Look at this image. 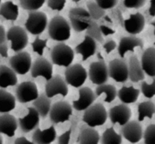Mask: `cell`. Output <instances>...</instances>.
Instances as JSON below:
<instances>
[{
  "label": "cell",
  "instance_id": "1",
  "mask_svg": "<svg viewBox=\"0 0 155 144\" xmlns=\"http://www.w3.org/2000/svg\"><path fill=\"white\" fill-rule=\"evenodd\" d=\"M48 34L54 41L63 43L71 36V26L65 18L59 15L53 17L48 24Z\"/></svg>",
  "mask_w": 155,
  "mask_h": 144
},
{
  "label": "cell",
  "instance_id": "2",
  "mask_svg": "<svg viewBox=\"0 0 155 144\" xmlns=\"http://www.w3.org/2000/svg\"><path fill=\"white\" fill-rule=\"evenodd\" d=\"M107 117L108 114L104 105H102V103L97 102L93 104L87 110L84 111L82 121L89 127L94 128L105 124Z\"/></svg>",
  "mask_w": 155,
  "mask_h": 144
},
{
  "label": "cell",
  "instance_id": "3",
  "mask_svg": "<svg viewBox=\"0 0 155 144\" xmlns=\"http://www.w3.org/2000/svg\"><path fill=\"white\" fill-rule=\"evenodd\" d=\"M50 57L55 65L68 68L73 62L74 54L69 46L64 43H59L51 49Z\"/></svg>",
  "mask_w": 155,
  "mask_h": 144
},
{
  "label": "cell",
  "instance_id": "4",
  "mask_svg": "<svg viewBox=\"0 0 155 144\" xmlns=\"http://www.w3.org/2000/svg\"><path fill=\"white\" fill-rule=\"evenodd\" d=\"M70 24L75 32H82L90 27L91 17L88 11L83 8H72L68 13Z\"/></svg>",
  "mask_w": 155,
  "mask_h": 144
},
{
  "label": "cell",
  "instance_id": "5",
  "mask_svg": "<svg viewBox=\"0 0 155 144\" xmlns=\"http://www.w3.org/2000/svg\"><path fill=\"white\" fill-rule=\"evenodd\" d=\"M48 18L45 13L42 11L30 12L25 24V29L32 35H41L47 28Z\"/></svg>",
  "mask_w": 155,
  "mask_h": 144
},
{
  "label": "cell",
  "instance_id": "6",
  "mask_svg": "<svg viewBox=\"0 0 155 144\" xmlns=\"http://www.w3.org/2000/svg\"><path fill=\"white\" fill-rule=\"evenodd\" d=\"M87 76V71L81 64L70 65L65 71V81L66 84L75 88L82 87Z\"/></svg>",
  "mask_w": 155,
  "mask_h": 144
},
{
  "label": "cell",
  "instance_id": "7",
  "mask_svg": "<svg viewBox=\"0 0 155 144\" xmlns=\"http://www.w3.org/2000/svg\"><path fill=\"white\" fill-rule=\"evenodd\" d=\"M7 40L11 42V49L16 53L22 52L28 43L26 30L19 26H13L6 33Z\"/></svg>",
  "mask_w": 155,
  "mask_h": 144
},
{
  "label": "cell",
  "instance_id": "8",
  "mask_svg": "<svg viewBox=\"0 0 155 144\" xmlns=\"http://www.w3.org/2000/svg\"><path fill=\"white\" fill-rule=\"evenodd\" d=\"M71 105L65 101H59L53 104L50 111V119L53 124L64 123L72 115Z\"/></svg>",
  "mask_w": 155,
  "mask_h": 144
},
{
  "label": "cell",
  "instance_id": "9",
  "mask_svg": "<svg viewBox=\"0 0 155 144\" xmlns=\"http://www.w3.org/2000/svg\"><path fill=\"white\" fill-rule=\"evenodd\" d=\"M9 65L16 75H25L31 71L32 59L27 52H21L9 59Z\"/></svg>",
  "mask_w": 155,
  "mask_h": 144
},
{
  "label": "cell",
  "instance_id": "10",
  "mask_svg": "<svg viewBox=\"0 0 155 144\" xmlns=\"http://www.w3.org/2000/svg\"><path fill=\"white\" fill-rule=\"evenodd\" d=\"M109 77L116 82L125 83L129 80V68L123 59H115L109 62Z\"/></svg>",
  "mask_w": 155,
  "mask_h": 144
},
{
  "label": "cell",
  "instance_id": "11",
  "mask_svg": "<svg viewBox=\"0 0 155 144\" xmlns=\"http://www.w3.org/2000/svg\"><path fill=\"white\" fill-rule=\"evenodd\" d=\"M87 75L90 81L95 85L105 84L110 78L108 67L102 61L92 62L89 67Z\"/></svg>",
  "mask_w": 155,
  "mask_h": 144
},
{
  "label": "cell",
  "instance_id": "12",
  "mask_svg": "<svg viewBox=\"0 0 155 144\" xmlns=\"http://www.w3.org/2000/svg\"><path fill=\"white\" fill-rule=\"evenodd\" d=\"M15 95L20 103H28L37 99L39 96L38 89L32 81H25L18 86Z\"/></svg>",
  "mask_w": 155,
  "mask_h": 144
},
{
  "label": "cell",
  "instance_id": "13",
  "mask_svg": "<svg viewBox=\"0 0 155 144\" xmlns=\"http://www.w3.org/2000/svg\"><path fill=\"white\" fill-rule=\"evenodd\" d=\"M68 87L65 80L59 75H55L45 85V94L48 98L61 95L63 97L68 95Z\"/></svg>",
  "mask_w": 155,
  "mask_h": 144
},
{
  "label": "cell",
  "instance_id": "14",
  "mask_svg": "<svg viewBox=\"0 0 155 144\" xmlns=\"http://www.w3.org/2000/svg\"><path fill=\"white\" fill-rule=\"evenodd\" d=\"M31 73L32 78L43 77L48 81L53 78V65L45 58H38L32 64Z\"/></svg>",
  "mask_w": 155,
  "mask_h": 144
},
{
  "label": "cell",
  "instance_id": "15",
  "mask_svg": "<svg viewBox=\"0 0 155 144\" xmlns=\"http://www.w3.org/2000/svg\"><path fill=\"white\" fill-rule=\"evenodd\" d=\"M132 117L130 108L125 104H120L112 107L109 111V118L112 124H119L124 126L127 124Z\"/></svg>",
  "mask_w": 155,
  "mask_h": 144
},
{
  "label": "cell",
  "instance_id": "16",
  "mask_svg": "<svg viewBox=\"0 0 155 144\" xmlns=\"http://www.w3.org/2000/svg\"><path fill=\"white\" fill-rule=\"evenodd\" d=\"M122 136L131 143H137L143 138L142 127L139 121H129L121 129Z\"/></svg>",
  "mask_w": 155,
  "mask_h": 144
},
{
  "label": "cell",
  "instance_id": "17",
  "mask_svg": "<svg viewBox=\"0 0 155 144\" xmlns=\"http://www.w3.org/2000/svg\"><path fill=\"white\" fill-rule=\"evenodd\" d=\"M79 98L77 100L73 101L72 108L76 111H85L89 107L93 105L94 102L97 99L95 93L87 87H81L79 90Z\"/></svg>",
  "mask_w": 155,
  "mask_h": 144
},
{
  "label": "cell",
  "instance_id": "18",
  "mask_svg": "<svg viewBox=\"0 0 155 144\" xmlns=\"http://www.w3.org/2000/svg\"><path fill=\"white\" fill-rule=\"evenodd\" d=\"M26 116L18 119V125L23 133H30L37 128L40 123V115L34 107L28 108Z\"/></svg>",
  "mask_w": 155,
  "mask_h": 144
},
{
  "label": "cell",
  "instance_id": "19",
  "mask_svg": "<svg viewBox=\"0 0 155 144\" xmlns=\"http://www.w3.org/2000/svg\"><path fill=\"white\" fill-rule=\"evenodd\" d=\"M145 26V19L143 14L137 12L130 14L129 18L124 21L123 27L127 33L131 35H137L140 34Z\"/></svg>",
  "mask_w": 155,
  "mask_h": 144
},
{
  "label": "cell",
  "instance_id": "20",
  "mask_svg": "<svg viewBox=\"0 0 155 144\" xmlns=\"http://www.w3.org/2000/svg\"><path fill=\"white\" fill-rule=\"evenodd\" d=\"M136 47L143 49L144 43L142 40L136 37L135 36L125 37L120 40L118 46V53L120 57L124 58L128 52L133 53Z\"/></svg>",
  "mask_w": 155,
  "mask_h": 144
},
{
  "label": "cell",
  "instance_id": "21",
  "mask_svg": "<svg viewBox=\"0 0 155 144\" xmlns=\"http://www.w3.org/2000/svg\"><path fill=\"white\" fill-rule=\"evenodd\" d=\"M141 65L146 75L155 78V47H149L144 50L141 56Z\"/></svg>",
  "mask_w": 155,
  "mask_h": 144
},
{
  "label": "cell",
  "instance_id": "22",
  "mask_svg": "<svg viewBox=\"0 0 155 144\" xmlns=\"http://www.w3.org/2000/svg\"><path fill=\"white\" fill-rule=\"evenodd\" d=\"M76 53L81 56L83 62H85L90 57L93 56L97 52L96 40L89 36H85L84 39L80 44L75 46Z\"/></svg>",
  "mask_w": 155,
  "mask_h": 144
},
{
  "label": "cell",
  "instance_id": "23",
  "mask_svg": "<svg viewBox=\"0 0 155 144\" xmlns=\"http://www.w3.org/2000/svg\"><path fill=\"white\" fill-rule=\"evenodd\" d=\"M56 139V130L54 126L41 130L37 128L32 135V142L35 144H51Z\"/></svg>",
  "mask_w": 155,
  "mask_h": 144
},
{
  "label": "cell",
  "instance_id": "24",
  "mask_svg": "<svg viewBox=\"0 0 155 144\" xmlns=\"http://www.w3.org/2000/svg\"><path fill=\"white\" fill-rule=\"evenodd\" d=\"M18 123L15 117L10 114L0 115V133L12 137L15 134Z\"/></svg>",
  "mask_w": 155,
  "mask_h": 144
},
{
  "label": "cell",
  "instance_id": "25",
  "mask_svg": "<svg viewBox=\"0 0 155 144\" xmlns=\"http://www.w3.org/2000/svg\"><path fill=\"white\" fill-rule=\"evenodd\" d=\"M18 84L17 75L6 65H0V88L14 87Z\"/></svg>",
  "mask_w": 155,
  "mask_h": 144
},
{
  "label": "cell",
  "instance_id": "26",
  "mask_svg": "<svg viewBox=\"0 0 155 144\" xmlns=\"http://www.w3.org/2000/svg\"><path fill=\"white\" fill-rule=\"evenodd\" d=\"M129 78L134 83L144 81V72L141 68V62L138 61L136 56H131L129 59Z\"/></svg>",
  "mask_w": 155,
  "mask_h": 144
},
{
  "label": "cell",
  "instance_id": "27",
  "mask_svg": "<svg viewBox=\"0 0 155 144\" xmlns=\"http://www.w3.org/2000/svg\"><path fill=\"white\" fill-rule=\"evenodd\" d=\"M140 95V90L134 87H123L117 93V96L123 104H132L138 100Z\"/></svg>",
  "mask_w": 155,
  "mask_h": 144
},
{
  "label": "cell",
  "instance_id": "28",
  "mask_svg": "<svg viewBox=\"0 0 155 144\" xmlns=\"http://www.w3.org/2000/svg\"><path fill=\"white\" fill-rule=\"evenodd\" d=\"M33 106L38 112L41 118H46L50 114L51 109V100L46 96L45 93L39 95L37 99L33 102Z\"/></svg>",
  "mask_w": 155,
  "mask_h": 144
},
{
  "label": "cell",
  "instance_id": "29",
  "mask_svg": "<svg viewBox=\"0 0 155 144\" xmlns=\"http://www.w3.org/2000/svg\"><path fill=\"white\" fill-rule=\"evenodd\" d=\"M100 139L99 133L95 129L88 127L80 131L78 142L79 144H98Z\"/></svg>",
  "mask_w": 155,
  "mask_h": 144
},
{
  "label": "cell",
  "instance_id": "30",
  "mask_svg": "<svg viewBox=\"0 0 155 144\" xmlns=\"http://www.w3.org/2000/svg\"><path fill=\"white\" fill-rule=\"evenodd\" d=\"M15 97L5 90H0V113L7 114L15 108Z\"/></svg>",
  "mask_w": 155,
  "mask_h": 144
},
{
  "label": "cell",
  "instance_id": "31",
  "mask_svg": "<svg viewBox=\"0 0 155 144\" xmlns=\"http://www.w3.org/2000/svg\"><path fill=\"white\" fill-rule=\"evenodd\" d=\"M18 14V6L11 1H7L0 5V15L5 20L16 21Z\"/></svg>",
  "mask_w": 155,
  "mask_h": 144
},
{
  "label": "cell",
  "instance_id": "32",
  "mask_svg": "<svg viewBox=\"0 0 155 144\" xmlns=\"http://www.w3.org/2000/svg\"><path fill=\"white\" fill-rule=\"evenodd\" d=\"M138 121H143L145 118L151 119L155 114V104L152 101H144L138 105Z\"/></svg>",
  "mask_w": 155,
  "mask_h": 144
},
{
  "label": "cell",
  "instance_id": "33",
  "mask_svg": "<svg viewBox=\"0 0 155 144\" xmlns=\"http://www.w3.org/2000/svg\"><path fill=\"white\" fill-rule=\"evenodd\" d=\"M106 95V97L104 99V102L107 103H110L113 101L115 100V99L117 96V91H116V87L111 84H103V85L98 86L96 88L95 91V95L96 96H101L103 94Z\"/></svg>",
  "mask_w": 155,
  "mask_h": 144
},
{
  "label": "cell",
  "instance_id": "34",
  "mask_svg": "<svg viewBox=\"0 0 155 144\" xmlns=\"http://www.w3.org/2000/svg\"><path fill=\"white\" fill-rule=\"evenodd\" d=\"M101 144H122L123 137L121 134L116 132L113 127L107 128L101 137Z\"/></svg>",
  "mask_w": 155,
  "mask_h": 144
},
{
  "label": "cell",
  "instance_id": "35",
  "mask_svg": "<svg viewBox=\"0 0 155 144\" xmlns=\"http://www.w3.org/2000/svg\"><path fill=\"white\" fill-rule=\"evenodd\" d=\"M45 3L44 0H21L19 1L20 6L25 11H29L31 12L37 11Z\"/></svg>",
  "mask_w": 155,
  "mask_h": 144
},
{
  "label": "cell",
  "instance_id": "36",
  "mask_svg": "<svg viewBox=\"0 0 155 144\" xmlns=\"http://www.w3.org/2000/svg\"><path fill=\"white\" fill-rule=\"evenodd\" d=\"M47 42H48V40H43L37 37L34 40V42L31 43L33 52L37 53V55H39V56L42 57L43 55H44V49H45L47 46Z\"/></svg>",
  "mask_w": 155,
  "mask_h": 144
},
{
  "label": "cell",
  "instance_id": "37",
  "mask_svg": "<svg viewBox=\"0 0 155 144\" xmlns=\"http://www.w3.org/2000/svg\"><path fill=\"white\" fill-rule=\"evenodd\" d=\"M141 91L144 97L151 99L155 96V78H153L151 84H147L145 81H142L141 84Z\"/></svg>",
  "mask_w": 155,
  "mask_h": 144
},
{
  "label": "cell",
  "instance_id": "38",
  "mask_svg": "<svg viewBox=\"0 0 155 144\" xmlns=\"http://www.w3.org/2000/svg\"><path fill=\"white\" fill-rule=\"evenodd\" d=\"M143 139L144 144H155V124H149L146 127L144 133Z\"/></svg>",
  "mask_w": 155,
  "mask_h": 144
},
{
  "label": "cell",
  "instance_id": "39",
  "mask_svg": "<svg viewBox=\"0 0 155 144\" xmlns=\"http://www.w3.org/2000/svg\"><path fill=\"white\" fill-rule=\"evenodd\" d=\"M87 8H88V12L90 14L91 17V18L94 19V20H98L101 18H102L105 14L104 10L100 8L97 6V5H96L94 2H87Z\"/></svg>",
  "mask_w": 155,
  "mask_h": 144
},
{
  "label": "cell",
  "instance_id": "40",
  "mask_svg": "<svg viewBox=\"0 0 155 144\" xmlns=\"http://www.w3.org/2000/svg\"><path fill=\"white\" fill-rule=\"evenodd\" d=\"M87 36H89L94 40L99 41V42H103V37H102V34H101V30H100L99 27L97 26L96 23L94 21L91 22L90 27L87 29Z\"/></svg>",
  "mask_w": 155,
  "mask_h": 144
},
{
  "label": "cell",
  "instance_id": "41",
  "mask_svg": "<svg viewBox=\"0 0 155 144\" xmlns=\"http://www.w3.org/2000/svg\"><path fill=\"white\" fill-rule=\"evenodd\" d=\"M65 3L66 2L65 0H49L47 2V5L53 11H60L64 8Z\"/></svg>",
  "mask_w": 155,
  "mask_h": 144
},
{
  "label": "cell",
  "instance_id": "42",
  "mask_svg": "<svg viewBox=\"0 0 155 144\" xmlns=\"http://www.w3.org/2000/svg\"><path fill=\"white\" fill-rule=\"evenodd\" d=\"M97 5L102 10L111 9L117 5L116 0H97L96 2Z\"/></svg>",
  "mask_w": 155,
  "mask_h": 144
},
{
  "label": "cell",
  "instance_id": "43",
  "mask_svg": "<svg viewBox=\"0 0 155 144\" xmlns=\"http://www.w3.org/2000/svg\"><path fill=\"white\" fill-rule=\"evenodd\" d=\"M144 0H125L123 1V5L128 8H141L145 4Z\"/></svg>",
  "mask_w": 155,
  "mask_h": 144
},
{
  "label": "cell",
  "instance_id": "44",
  "mask_svg": "<svg viewBox=\"0 0 155 144\" xmlns=\"http://www.w3.org/2000/svg\"><path fill=\"white\" fill-rule=\"evenodd\" d=\"M71 135V128H70L58 137V144H69Z\"/></svg>",
  "mask_w": 155,
  "mask_h": 144
},
{
  "label": "cell",
  "instance_id": "45",
  "mask_svg": "<svg viewBox=\"0 0 155 144\" xmlns=\"http://www.w3.org/2000/svg\"><path fill=\"white\" fill-rule=\"evenodd\" d=\"M116 47H117V46H116V42L114 40H108L104 44V49L105 50L106 53L107 54H110Z\"/></svg>",
  "mask_w": 155,
  "mask_h": 144
},
{
  "label": "cell",
  "instance_id": "46",
  "mask_svg": "<svg viewBox=\"0 0 155 144\" xmlns=\"http://www.w3.org/2000/svg\"><path fill=\"white\" fill-rule=\"evenodd\" d=\"M6 40V32H5V27L2 25H0V46L5 43Z\"/></svg>",
  "mask_w": 155,
  "mask_h": 144
},
{
  "label": "cell",
  "instance_id": "47",
  "mask_svg": "<svg viewBox=\"0 0 155 144\" xmlns=\"http://www.w3.org/2000/svg\"><path fill=\"white\" fill-rule=\"evenodd\" d=\"M99 28L101 34H104V36L110 35V34H113L115 33V30H112L111 28L108 27L104 26V25H101V26L99 27Z\"/></svg>",
  "mask_w": 155,
  "mask_h": 144
},
{
  "label": "cell",
  "instance_id": "48",
  "mask_svg": "<svg viewBox=\"0 0 155 144\" xmlns=\"http://www.w3.org/2000/svg\"><path fill=\"white\" fill-rule=\"evenodd\" d=\"M8 47L6 43L0 46V56L3 58L8 57Z\"/></svg>",
  "mask_w": 155,
  "mask_h": 144
},
{
  "label": "cell",
  "instance_id": "49",
  "mask_svg": "<svg viewBox=\"0 0 155 144\" xmlns=\"http://www.w3.org/2000/svg\"><path fill=\"white\" fill-rule=\"evenodd\" d=\"M15 144H35L34 142L28 140L25 136H20L15 140Z\"/></svg>",
  "mask_w": 155,
  "mask_h": 144
},
{
  "label": "cell",
  "instance_id": "50",
  "mask_svg": "<svg viewBox=\"0 0 155 144\" xmlns=\"http://www.w3.org/2000/svg\"><path fill=\"white\" fill-rule=\"evenodd\" d=\"M149 14L151 17L155 16V0H151L150 2V8H149Z\"/></svg>",
  "mask_w": 155,
  "mask_h": 144
},
{
  "label": "cell",
  "instance_id": "51",
  "mask_svg": "<svg viewBox=\"0 0 155 144\" xmlns=\"http://www.w3.org/2000/svg\"><path fill=\"white\" fill-rule=\"evenodd\" d=\"M150 24L152 25V26L153 27V28H154V31H153V34H154V36H155V21H152L151 23H150ZM155 45V42H154V43H153Z\"/></svg>",
  "mask_w": 155,
  "mask_h": 144
},
{
  "label": "cell",
  "instance_id": "52",
  "mask_svg": "<svg viewBox=\"0 0 155 144\" xmlns=\"http://www.w3.org/2000/svg\"><path fill=\"white\" fill-rule=\"evenodd\" d=\"M0 144H3V140H2V137L1 135H0Z\"/></svg>",
  "mask_w": 155,
  "mask_h": 144
},
{
  "label": "cell",
  "instance_id": "53",
  "mask_svg": "<svg viewBox=\"0 0 155 144\" xmlns=\"http://www.w3.org/2000/svg\"><path fill=\"white\" fill-rule=\"evenodd\" d=\"M0 5H1V1H0Z\"/></svg>",
  "mask_w": 155,
  "mask_h": 144
}]
</instances>
